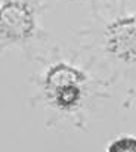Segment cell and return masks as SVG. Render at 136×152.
I'll return each mask as SVG.
<instances>
[{
	"label": "cell",
	"mask_w": 136,
	"mask_h": 152,
	"mask_svg": "<svg viewBox=\"0 0 136 152\" xmlns=\"http://www.w3.org/2000/svg\"><path fill=\"white\" fill-rule=\"evenodd\" d=\"M108 81L85 65L56 59L36 77V99L50 121L82 126L93 105L107 96Z\"/></svg>",
	"instance_id": "1"
},
{
	"label": "cell",
	"mask_w": 136,
	"mask_h": 152,
	"mask_svg": "<svg viewBox=\"0 0 136 152\" xmlns=\"http://www.w3.org/2000/svg\"><path fill=\"white\" fill-rule=\"evenodd\" d=\"M101 49L115 72H136V12L120 15L104 27Z\"/></svg>",
	"instance_id": "2"
},
{
	"label": "cell",
	"mask_w": 136,
	"mask_h": 152,
	"mask_svg": "<svg viewBox=\"0 0 136 152\" xmlns=\"http://www.w3.org/2000/svg\"><path fill=\"white\" fill-rule=\"evenodd\" d=\"M34 30V10L25 1L9 0L0 7V37L4 43L27 42Z\"/></svg>",
	"instance_id": "3"
},
{
	"label": "cell",
	"mask_w": 136,
	"mask_h": 152,
	"mask_svg": "<svg viewBox=\"0 0 136 152\" xmlns=\"http://www.w3.org/2000/svg\"><path fill=\"white\" fill-rule=\"evenodd\" d=\"M105 152H136V136L133 134H123L112 139Z\"/></svg>",
	"instance_id": "4"
},
{
	"label": "cell",
	"mask_w": 136,
	"mask_h": 152,
	"mask_svg": "<svg viewBox=\"0 0 136 152\" xmlns=\"http://www.w3.org/2000/svg\"><path fill=\"white\" fill-rule=\"evenodd\" d=\"M133 99H136V90H132L129 95V101H133Z\"/></svg>",
	"instance_id": "5"
}]
</instances>
